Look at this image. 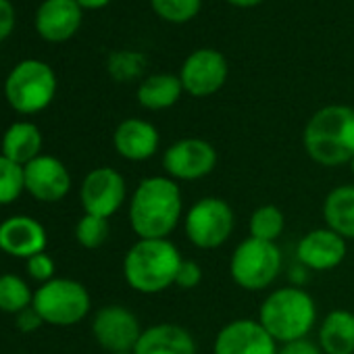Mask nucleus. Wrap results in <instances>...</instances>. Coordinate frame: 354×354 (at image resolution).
I'll return each instance as SVG.
<instances>
[{
    "label": "nucleus",
    "instance_id": "nucleus-28",
    "mask_svg": "<svg viewBox=\"0 0 354 354\" xmlns=\"http://www.w3.org/2000/svg\"><path fill=\"white\" fill-rule=\"evenodd\" d=\"M75 238L84 248H98L109 238V221L94 215H84L75 227Z\"/></svg>",
    "mask_w": 354,
    "mask_h": 354
},
{
    "label": "nucleus",
    "instance_id": "nucleus-24",
    "mask_svg": "<svg viewBox=\"0 0 354 354\" xmlns=\"http://www.w3.org/2000/svg\"><path fill=\"white\" fill-rule=\"evenodd\" d=\"M248 227H250V238L263 242H275L283 234L286 217L281 209H277L275 205H263L252 213Z\"/></svg>",
    "mask_w": 354,
    "mask_h": 354
},
{
    "label": "nucleus",
    "instance_id": "nucleus-7",
    "mask_svg": "<svg viewBox=\"0 0 354 354\" xmlns=\"http://www.w3.org/2000/svg\"><path fill=\"white\" fill-rule=\"evenodd\" d=\"M32 306L40 313L44 323L67 327L80 323L90 310L88 290L73 279H50L38 288Z\"/></svg>",
    "mask_w": 354,
    "mask_h": 354
},
{
    "label": "nucleus",
    "instance_id": "nucleus-31",
    "mask_svg": "<svg viewBox=\"0 0 354 354\" xmlns=\"http://www.w3.org/2000/svg\"><path fill=\"white\" fill-rule=\"evenodd\" d=\"M28 271L36 281L46 283V281H50V277L55 273V263L46 252H40V254H34L32 259H28Z\"/></svg>",
    "mask_w": 354,
    "mask_h": 354
},
{
    "label": "nucleus",
    "instance_id": "nucleus-4",
    "mask_svg": "<svg viewBox=\"0 0 354 354\" xmlns=\"http://www.w3.org/2000/svg\"><path fill=\"white\" fill-rule=\"evenodd\" d=\"M317 321V306L302 288H279L271 292L259 310V323L275 342L288 344L310 333Z\"/></svg>",
    "mask_w": 354,
    "mask_h": 354
},
{
    "label": "nucleus",
    "instance_id": "nucleus-20",
    "mask_svg": "<svg viewBox=\"0 0 354 354\" xmlns=\"http://www.w3.org/2000/svg\"><path fill=\"white\" fill-rule=\"evenodd\" d=\"M319 348L325 354H354V313L331 310L321 321Z\"/></svg>",
    "mask_w": 354,
    "mask_h": 354
},
{
    "label": "nucleus",
    "instance_id": "nucleus-6",
    "mask_svg": "<svg viewBox=\"0 0 354 354\" xmlns=\"http://www.w3.org/2000/svg\"><path fill=\"white\" fill-rule=\"evenodd\" d=\"M281 250L275 242H263L257 238H246L240 242L230 261L232 279L248 292H259L269 288L281 273Z\"/></svg>",
    "mask_w": 354,
    "mask_h": 354
},
{
    "label": "nucleus",
    "instance_id": "nucleus-30",
    "mask_svg": "<svg viewBox=\"0 0 354 354\" xmlns=\"http://www.w3.org/2000/svg\"><path fill=\"white\" fill-rule=\"evenodd\" d=\"M203 281V269L196 261H184L175 277V286L182 290H194Z\"/></svg>",
    "mask_w": 354,
    "mask_h": 354
},
{
    "label": "nucleus",
    "instance_id": "nucleus-15",
    "mask_svg": "<svg viewBox=\"0 0 354 354\" xmlns=\"http://www.w3.org/2000/svg\"><path fill=\"white\" fill-rule=\"evenodd\" d=\"M82 11L75 0H44L36 13V32L46 42H65L77 34Z\"/></svg>",
    "mask_w": 354,
    "mask_h": 354
},
{
    "label": "nucleus",
    "instance_id": "nucleus-17",
    "mask_svg": "<svg viewBox=\"0 0 354 354\" xmlns=\"http://www.w3.org/2000/svg\"><path fill=\"white\" fill-rule=\"evenodd\" d=\"M46 248V232L32 217H11L0 223V250L11 257L32 259L34 254L44 252Z\"/></svg>",
    "mask_w": 354,
    "mask_h": 354
},
{
    "label": "nucleus",
    "instance_id": "nucleus-34",
    "mask_svg": "<svg viewBox=\"0 0 354 354\" xmlns=\"http://www.w3.org/2000/svg\"><path fill=\"white\" fill-rule=\"evenodd\" d=\"M42 323H44V319L40 317V313H38L34 306H28L26 310L17 313V327H19L21 331H26V333L36 331Z\"/></svg>",
    "mask_w": 354,
    "mask_h": 354
},
{
    "label": "nucleus",
    "instance_id": "nucleus-21",
    "mask_svg": "<svg viewBox=\"0 0 354 354\" xmlns=\"http://www.w3.org/2000/svg\"><path fill=\"white\" fill-rule=\"evenodd\" d=\"M40 150H42V133L34 123L28 121L13 123L3 138V156H7L9 160L21 167L38 158Z\"/></svg>",
    "mask_w": 354,
    "mask_h": 354
},
{
    "label": "nucleus",
    "instance_id": "nucleus-19",
    "mask_svg": "<svg viewBox=\"0 0 354 354\" xmlns=\"http://www.w3.org/2000/svg\"><path fill=\"white\" fill-rule=\"evenodd\" d=\"M133 354H196V342L188 329L160 323L142 331Z\"/></svg>",
    "mask_w": 354,
    "mask_h": 354
},
{
    "label": "nucleus",
    "instance_id": "nucleus-25",
    "mask_svg": "<svg viewBox=\"0 0 354 354\" xmlns=\"http://www.w3.org/2000/svg\"><path fill=\"white\" fill-rule=\"evenodd\" d=\"M32 292L28 283L17 275H0V310L21 313L32 306Z\"/></svg>",
    "mask_w": 354,
    "mask_h": 354
},
{
    "label": "nucleus",
    "instance_id": "nucleus-38",
    "mask_svg": "<svg viewBox=\"0 0 354 354\" xmlns=\"http://www.w3.org/2000/svg\"><path fill=\"white\" fill-rule=\"evenodd\" d=\"M113 354H133V352H113Z\"/></svg>",
    "mask_w": 354,
    "mask_h": 354
},
{
    "label": "nucleus",
    "instance_id": "nucleus-29",
    "mask_svg": "<svg viewBox=\"0 0 354 354\" xmlns=\"http://www.w3.org/2000/svg\"><path fill=\"white\" fill-rule=\"evenodd\" d=\"M109 69L113 73L115 80H133L136 75L142 73L144 69V57L142 55H133V53H119L111 57Z\"/></svg>",
    "mask_w": 354,
    "mask_h": 354
},
{
    "label": "nucleus",
    "instance_id": "nucleus-37",
    "mask_svg": "<svg viewBox=\"0 0 354 354\" xmlns=\"http://www.w3.org/2000/svg\"><path fill=\"white\" fill-rule=\"evenodd\" d=\"M350 169H352V175H354V158L350 160Z\"/></svg>",
    "mask_w": 354,
    "mask_h": 354
},
{
    "label": "nucleus",
    "instance_id": "nucleus-36",
    "mask_svg": "<svg viewBox=\"0 0 354 354\" xmlns=\"http://www.w3.org/2000/svg\"><path fill=\"white\" fill-rule=\"evenodd\" d=\"M230 5H234V7H240V9H250V7H257V5H261L263 0H227Z\"/></svg>",
    "mask_w": 354,
    "mask_h": 354
},
{
    "label": "nucleus",
    "instance_id": "nucleus-2",
    "mask_svg": "<svg viewBox=\"0 0 354 354\" xmlns=\"http://www.w3.org/2000/svg\"><path fill=\"white\" fill-rule=\"evenodd\" d=\"M308 156L323 167L350 165L354 158V109L329 104L319 109L302 136Z\"/></svg>",
    "mask_w": 354,
    "mask_h": 354
},
{
    "label": "nucleus",
    "instance_id": "nucleus-33",
    "mask_svg": "<svg viewBox=\"0 0 354 354\" xmlns=\"http://www.w3.org/2000/svg\"><path fill=\"white\" fill-rule=\"evenodd\" d=\"M321 352L323 350L317 344H313L310 339H306V337L281 344V348L277 350V354H321Z\"/></svg>",
    "mask_w": 354,
    "mask_h": 354
},
{
    "label": "nucleus",
    "instance_id": "nucleus-13",
    "mask_svg": "<svg viewBox=\"0 0 354 354\" xmlns=\"http://www.w3.org/2000/svg\"><path fill=\"white\" fill-rule=\"evenodd\" d=\"M277 342L252 319L227 323L215 337L213 354H277Z\"/></svg>",
    "mask_w": 354,
    "mask_h": 354
},
{
    "label": "nucleus",
    "instance_id": "nucleus-1",
    "mask_svg": "<svg viewBox=\"0 0 354 354\" xmlns=\"http://www.w3.org/2000/svg\"><path fill=\"white\" fill-rule=\"evenodd\" d=\"M182 190L171 177H146L129 203V223L140 240H162L182 219Z\"/></svg>",
    "mask_w": 354,
    "mask_h": 354
},
{
    "label": "nucleus",
    "instance_id": "nucleus-10",
    "mask_svg": "<svg viewBox=\"0 0 354 354\" xmlns=\"http://www.w3.org/2000/svg\"><path fill=\"white\" fill-rule=\"evenodd\" d=\"M80 196L86 215L109 219L125 201V180L111 167H98L86 175Z\"/></svg>",
    "mask_w": 354,
    "mask_h": 354
},
{
    "label": "nucleus",
    "instance_id": "nucleus-35",
    "mask_svg": "<svg viewBox=\"0 0 354 354\" xmlns=\"http://www.w3.org/2000/svg\"><path fill=\"white\" fill-rule=\"evenodd\" d=\"M75 3L82 7V9H88V11H96V9H102L106 7L111 0H75Z\"/></svg>",
    "mask_w": 354,
    "mask_h": 354
},
{
    "label": "nucleus",
    "instance_id": "nucleus-16",
    "mask_svg": "<svg viewBox=\"0 0 354 354\" xmlns=\"http://www.w3.org/2000/svg\"><path fill=\"white\" fill-rule=\"evenodd\" d=\"M298 261L313 271L335 269L346 257V240L329 227L308 232L298 242Z\"/></svg>",
    "mask_w": 354,
    "mask_h": 354
},
{
    "label": "nucleus",
    "instance_id": "nucleus-5",
    "mask_svg": "<svg viewBox=\"0 0 354 354\" xmlns=\"http://www.w3.org/2000/svg\"><path fill=\"white\" fill-rule=\"evenodd\" d=\"M57 94L55 71L36 59L21 61L5 82V96L9 104L24 115L44 111Z\"/></svg>",
    "mask_w": 354,
    "mask_h": 354
},
{
    "label": "nucleus",
    "instance_id": "nucleus-22",
    "mask_svg": "<svg viewBox=\"0 0 354 354\" xmlns=\"http://www.w3.org/2000/svg\"><path fill=\"white\" fill-rule=\"evenodd\" d=\"M323 217L329 230L344 240H354V186L333 188L323 205Z\"/></svg>",
    "mask_w": 354,
    "mask_h": 354
},
{
    "label": "nucleus",
    "instance_id": "nucleus-9",
    "mask_svg": "<svg viewBox=\"0 0 354 354\" xmlns=\"http://www.w3.org/2000/svg\"><path fill=\"white\" fill-rule=\"evenodd\" d=\"M217 167V150L201 138H184L171 144L162 154V169L171 180H203Z\"/></svg>",
    "mask_w": 354,
    "mask_h": 354
},
{
    "label": "nucleus",
    "instance_id": "nucleus-8",
    "mask_svg": "<svg viewBox=\"0 0 354 354\" xmlns=\"http://www.w3.org/2000/svg\"><path fill=\"white\" fill-rule=\"evenodd\" d=\"M236 217L230 203L223 198L207 196L196 201L186 215L188 240L203 250L219 248L225 244L234 232Z\"/></svg>",
    "mask_w": 354,
    "mask_h": 354
},
{
    "label": "nucleus",
    "instance_id": "nucleus-14",
    "mask_svg": "<svg viewBox=\"0 0 354 354\" xmlns=\"http://www.w3.org/2000/svg\"><path fill=\"white\" fill-rule=\"evenodd\" d=\"M26 190L42 203H57L67 196L71 177L65 165L48 154H40L24 167Z\"/></svg>",
    "mask_w": 354,
    "mask_h": 354
},
{
    "label": "nucleus",
    "instance_id": "nucleus-26",
    "mask_svg": "<svg viewBox=\"0 0 354 354\" xmlns=\"http://www.w3.org/2000/svg\"><path fill=\"white\" fill-rule=\"evenodd\" d=\"M26 190L24 167L0 154V205H9Z\"/></svg>",
    "mask_w": 354,
    "mask_h": 354
},
{
    "label": "nucleus",
    "instance_id": "nucleus-18",
    "mask_svg": "<svg viewBox=\"0 0 354 354\" xmlns=\"http://www.w3.org/2000/svg\"><path fill=\"white\" fill-rule=\"evenodd\" d=\"M158 131L152 123L144 119H125L117 125L113 144L119 156L127 160H146L158 148Z\"/></svg>",
    "mask_w": 354,
    "mask_h": 354
},
{
    "label": "nucleus",
    "instance_id": "nucleus-27",
    "mask_svg": "<svg viewBox=\"0 0 354 354\" xmlns=\"http://www.w3.org/2000/svg\"><path fill=\"white\" fill-rule=\"evenodd\" d=\"M154 13L169 24H186L194 19L203 7V0H150Z\"/></svg>",
    "mask_w": 354,
    "mask_h": 354
},
{
    "label": "nucleus",
    "instance_id": "nucleus-11",
    "mask_svg": "<svg viewBox=\"0 0 354 354\" xmlns=\"http://www.w3.org/2000/svg\"><path fill=\"white\" fill-rule=\"evenodd\" d=\"M227 61L219 50L201 48L194 50L182 65L180 80L190 96L205 98L219 92L227 80Z\"/></svg>",
    "mask_w": 354,
    "mask_h": 354
},
{
    "label": "nucleus",
    "instance_id": "nucleus-23",
    "mask_svg": "<svg viewBox=\"0 0 354 354\" xmlns=\"http://www.w3.org/2000/svg\"><path fill=\"white\" fill-rule=\"evenodd\" d=\"M184 86L180 75L156 73L146 77L138 88V102L148 111H162L182 98Z\"/></svg>",
    "mask_w": 354,
    "mask_h": 354
},
{
    "label": "nucleus",
    "instance_id": "nucleus-32",
    "mask_svg": "<svg viewBox=\"0 0 354 354\" xmlns=\"http://www.w3.org/2000/svg\"><path fill=\"white\" fill-rule=\"evenodd\" d=\"M15 28V9L11 0H0V42H5Z\"/></svg>",
    "mask_w": 354,
    "mask_h": 354
},
{
    "label": "nucleus",
    "instance_id": "nucleus-3",
    "mask_svg": "<svg viewBox=\"0 0 354 354\" xmlns=\"http://www.w3.org/2000/svg\"><path fill=\"white\" fill-rule=\"evenodd\" d=\"M184 259L175 244L162 240H138L125 254L123 275L131 290L158 294L175 283Z\"/></svg>",
    "mask_w": 354,
    "mask_h": 354
},
{
    "label": "nucleus",
    "instance_id": "nucleus-12",
    "mask_svg": "<svg viewBox=\"0 0 354 354\" xmlns=\"http://www.w3.org/2000/svg\"><path fill=\"white\" fill-rule=\"evenodd\" d=\"M92 331H94L96 342L111 354L113 352H133V348L142 335L136 315L117 304L104 306L96 313Z\"/></svg>",
    "mask_w": 354,
    "mask_h": 354
}]
</instances>
